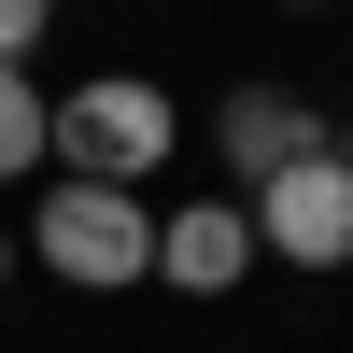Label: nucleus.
I'll return each instance as SVG.
<instances>
[{"instance_id":"3","label":"nucleus","mask_w":353,"mask_h":353,"mask_svg":"<svg viewBox=\"0 0 353 353\" xmlns=\"http://www.w3.org/2000/svg\"><path fill=\"white\" fill-rule=\"evenodd\" d=\"M241 212H254V254H283V269H353V156L339 141L297 156L283 184H254Z\"/></svg>"},{"instance_id":"4","label":"nucleus","mask_w":353,"mask_h":353,"mask_svg":"<svg viewBox=\"0 0 353 353\" xmlns=\"http://www.w3.org/2000/svg\"><path fill=\"white\" fill-rule=\"evenodd\" d=\"M212 156H226V198L283 184L297 156H325V99H297V85H241V99L212 113Z\"/></svg>"},{"instance_id":"9","label":"nucleus","mask_w":353,"mask_h":353,"mask_svg":"<svg viewBox=\"0 0 353 353\" xmlns=\"http://www.w3.org/2000/svg\"><path fill=\"white\" fill-rule=\"evenodd\" d=\"M283 14H325V0H283Z\"/></svg>"},{"instance_id":"7","label":"nucleus","mask_w":353,"mask_h":353,"mask_svg":"<svg viewBox=\"0 0 353 353\" xmlns=\"http://www.w3.org/2000/svg\"><path fill=\"white\" fill-rule=\"evenodd\" d=\"M57 28V0H0V71H28V43Z\"/></svg>"},{"instance_id":"2","label":"nucleus","mask_w":353,"mask_h":353,"mask_svg":"<svg viewBox=\"0 0 353 353\" xmlns=\"http://www.w3.org/2000/svg\"><path fill=\"white\" fill-rule=\"evenodd\" d=\"M28 254H43L57 283H85V297H113V283H156V212H141L128 184H43Z\"/></svg>"},{"instance_id":"6","label":"nucleus","mask_w":353,"mask_h":353,"mask_svg":"<svg viewBox=\"0 0 353 353\" xmlns=\"http://www.w3.org/2000/svg\"><path fill=\"white\" fill-rule=\"evenodd\" d=\"M43 85H28V71H0V184H28V170H43Z\"/></svg>"},{"instance_id":"5","label":"nucleus","mask_w":353,"mask_h":353,"mask_svg":"<svg viewBox=\"0 0 353 353\" xmlns=\"http://www.w3.org/2000/svg\"><path fill=\"white\" fill-rule=\"evenodd\" d=\"M241 269H254V212H241V198L156 212V283H184V297H226Z\"/></svg>"},{"instance_id":"1","label":"nucleus","mask_w":353,"mask_h":353,"mask_svg":"<svg viewBox=\"0 0 353 353\" xmlns=\"http://www.w3.org/2000/svg\"><path fill=\"white\" fill-rule=\"evenodd\" d=\"M170 141H184V113H170L156 71H85L71 99L43 113V170H57V184H128L141 198L170 170Z\"/></svg>"},{"instance_id":"8","label":"nucleus","mask_w":353,"mask_h":353,"mask_svg":"<svg viewBox=\"0 0 353 353\" xmlns=\"http://www.w3.org/2000/svg\"><path fill=\"white\" fill-rule=\"evenodd\" d=\"M0 283H14V226H0Z\"/></svg>"}]
</instances>
